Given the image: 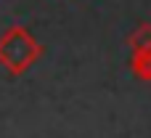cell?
Instances as JSON below:
<instances>
[{
    "mask_svg": "<svg viewBox=\"0 0 151 138\" xmlns=\"http://www.w3.org/2000/svg\"><path fill=\"white\" fill-rule=\"evenodd\" d=\"M130 69L138 80L151 82V48H141V51H133V59H130Z\"/></svg>",
    "mask_w": 151,
    "mask_h": 138,
    "instance_id": "cell-2",
    "label": "cell"
},
{
    "mask_svg": "<svg viewBox=\"0 0 151 138\" xmlns=\"http://www.w3.org/2000/svg\"><path fill=\"white\" fill-rule=\"evenodd\" d=\"M40 56H42V45L32 37L27 27L13 24L0 35V66H5L13 77L32 69Z\"/></svg>",
    "mask_w": 151,
    "mask_h": 138,
    "instance_id": "cell-1",
    "label": "cell"
},
{
    "mask_svg": "<svg viewBox=\"0 0 151 138\" xmlns=\"http://www.w3.org/2000/svg\"><path fill=\"white\" fill-rule=\"evenodd\" d=\"M130 48H133V51H141V48H151V24H149V21L138 24V29L130 35Z\"/></svg>",
    "mask_w": 151,
    "mask_h": 138,
    "instance_id": "cell-3",
    "label": "cell"
}]
</instances>
